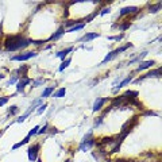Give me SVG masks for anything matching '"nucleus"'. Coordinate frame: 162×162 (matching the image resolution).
Wrapping results in <instances>:
<instances>
[{
	"label": "nucleus",
	"instance_id": "nucleus-28",
	"mask_svg": "<svg viewBox=\"0 0 162 162\" xmlns=\"http://www.w3.org/2000/svg\"><path fill=\"white\" fill-rule=\"evenodd\" d=\"M8 99H10V97H8V96H4V97H0V107H2V106H4V104L7 103V101H8Z\"/></svg>",
	"mask_w": 162,
	"mask_h": 162
},
{
	"label": "nucleus",
	"instance_id": "nucleus-4",
	"mask_svg": "<svg viewBox=\"0 0 162 162\" xmlns=\"http://www.w3.org/2000/svg\"><path fill=\"white\" fill-rule=\"evenodd\" d=\"M37 57V52H27V53H23V54H18V56H14L12 57V61H27L30 58H34Z\"/></svg>",
	"mask_w": 162,
	"mask_h": 162
},
{
	"label": "nucleus",
	"instance_id": "nucleus-34",
	"mask_svg": "<svg viewBox=\"0 0 162 162\" xmlns=\"http://www.w3.org/2000/svg\"><path fill=\"white\" fill-rule=\"evenodd\" d=\"M143 115H158V114L154 112V111H145Z\"/></svg>",
	"mask_w": 162,
	"mask_h": 162
},
{
	"label": "nucleus",
	"instance_id": "nucleus-12",
	"mask_svg": "<svg viewBox=\"0 0 162 162\" xmlns=\"http://www.w3.org/2000/svg\"><path fill=\"white\" fill-rule=\"evenodd\" d=\"M118 54H119V52H118V49H116V50H114V52H110V53H108V54H107V57H106V58H104V60H103V62H101V65H104V64H107V62H108V61H111V60H114V58H115V57H116V56H118Z\"/></svg>",
	"mask_w": 162,
	"mask_h": 162
},
{
	"label": "nucleus",
	"instance_id": "nucleus-19",
	"mask_svg": "<svg viewBox=\"0 0 162 162\" xmlns=\"http://www.w3.org/2000/svg\"><path fill=\"white\" fill-rule=\"evenodd\" d=\"M131 26V22H126V23H119V25H114V27H118V29H120V30H127L128 27Z\"/></svg>",
	"mask_w": 162,
	"mask_h": 162
},
{
	"label": "nucleus",
	"instance_id": "nucleus-21",
	"mask_svg": "<svg viewBox=\"0 0 162 162\" xmlns=\"http://www.w3.org/2000/svg\"><path fill=\"white\" fill-rule=\"evenodd\" d=\"M66 93V89L65 88H61V89H58L56 93H54V97H64Z\"/></svg>",
	"mask_w": 162,
	"mask_h": 162
},
{
	"label": "nucleus",
	"instance_id": "nucleus-38",
	"mask_svg": "<svg viewBox=\"0 0 162 162\" xmlns=\"http://www.w3.org/2000/svg\"><path fill=\"white\" fill-rule=\"evenodd\" d=\"M38 162H42V161H40V160H38Z\"/></svg>",
	"mask_w": 162,
	"mask_h": 162
},
{
	"label": "nucleus",
	"instance_id": "nucleus-15",
	"mask_svg": "<svg viewBox=\"0 0 162 162\" xmlns=\"http://www.w3.org/2000/svg\"><path fill=\"white\" fill-rule=\"evenodd\" d=\"M27 70H29V66H20L18 70H16V74H22V77H26L27 76Z\"/></svg>",
	"mask_w": 162,
	"mask_h": 162
},
{
	"label": "nucleus",
	"instance_id": "nucleus-11",
	"mask_svg": "<svg viewBox=\"0 0 162 162\" xmlns=\"http://www.w3.org/2000/svg\"><path fill=\"white\" fill-rule=\"evenodd\" d=\"M131 81H133V76H128V77H126V79H124V80L119 84V87H118V88H115V89H114V93H118V92H119V89H120V88H123L124 85L130 84Z\"/></svg>",
	"mask_w": 162,
	"mask_h": 162
},
{
	"label": "nucleus",
	"instance_id": "nucleus-1",
	"mask_svg": "<svg viewBox=\"0 0 162 162\" xmlns=\"http://www.w3.org/2000/svg\"><path fill=\"white\" fill-rule=\"evenodd\" d=\"M29 45H31V39H27L22 34L18 35H8L4 40V49L7 52H15V50L26 49Z\"/></svg>",
	"mask_w": 162,
	"mask_h": 162
},
{
	"label": "nucleus",
	"instance_id": "nucleus-33",
	"mask_svg": "<svg viewBox=\"0 0 162 162\" xmlns=\"http://www.w3.org/2000/svg\"><path fill=\"white\" fill-rule=\"evenodd\" d=\"M16 81H18V77H16V76H14V77H12V79H11V80H10V81H8V85H11V84H15V83H16Z\"/></svg>",
	"mask_w": 162,
	"mask_h": 162
},
{
	"label": "nucleus",
	"instance_id": "nucleus-14",
	"mask_svg": "<svg viewBox=\"0 0 162 162\" xmlns=\"http://www.w3.org/2000/svg\"><path fill=\"white\" fill-rule=\"evenodd\" d=\"M72 50H73V47H68V49H65V50H61V52L57 53V57L61 58V60H65V57L68 56V53H70Z\"/></svg>",
	"mask_w": 162,
	"mask_h": 162
},
{
	"label": "nucleus",
	"instance_id": "nucleus-37",
	"mask_svg": "<svg viewBox=\"0 0 162 162\" xmlns=\"http://www.w3.org/2000/svg\"><path fill=\"white\" fill-rule=\"evenodd\" d=\"M127 162H138V161H127Z\"/></svg>",
	"mask_w": 162,
	"mask_h": 162
},
{
	"label": "nucleus",
	"instance_id": "nucleus-31",
	"mask_svg": "<svg viewBox=\"0 0 162 162\" xmlns=\"http://www.w3.org/2000/svg\"><path fill=\"white\" fill-rule=\"evenodd\" d=\"M47 127H49V126H47V124H45V126H43V127H42V128H40V130L38 131V134H45L46 131H47Z\"/></svg>",
	"mask_w": 162,
	"mask_h": 162
},
{
	"label": "nucleus",
	"instance_id": "nucleus-29",
	"mask_svg": "<svg viewBox=\"0 0 162 162\" xmlns=\"http://www.w3.org/2000/svg\"><path fill=\"white\" fill-rule=\"evenodd\" d=\"M46 107H47V104H43V106H39V108H38V111H37V114H42L43 111L46 110Z\"/></svg>",
	"mask_w": 162,
	"mask_h": 162
},
{
	"label": "nucleus",
	"instance_id": "nucleus-17",
	"mask_svg": "<svg viewBox=\"0 0 162 162\" xmlns=\"http://www.w3.org/2000/svg\"><path fill=\"white\" fill-rule=\"evenodd\" d=\"M30 141V137H26L25 138V139H23V141H20L19 142V143H16V145H14V146H12V150H16V148H19V147H22L23 146V145H26L27 143V142H29Z\"/></svg>",
	"mask_w": 162,
	"mask_h": 162
},
{
	"label": "nucleus",
	"instance_id": "nucleus-2",
	"mask_svg": "<svg viewBox=\"0 0 162 162\" xmlns=\"http://www.w3.org/2000/svg\"><path fill=\"white\" fill-rule=\"evenodd\" d=\"M93 145H94V139L92 138V133H89L88 135L84 137V139H83V142H81V145H80V150L87 151V150H89Z\"/></svg>",
	"mask_w": 162,
	"mask_h": 162
},
{
	"label": "nucleus",
	"instance_id": "nucleus-22",
	"mask_svg": "<svg viewBox=\"0 0 162 162\" xmlns=\"http://www.w3.org/2000/svg\"><path fill=\"white\" fill-rule=\"evenodd\" d=\"M69 64H70V58H68V60H64L62 61V64H61V66H60V72H62L64 69H65V68H68L69 66Z\"/></svg>",
	"mask_w": 162,
	"mask_h": 162
},
{
	"label": "nucleus",
	"instance_id": "nucleus-25",
	"mask_svg": "<svg viewBox=\"0 0 162 162\" xmlns=\"http://www.w3.org/2000/svg\"><path fill=\"white\" fill-rule=\"evenodd\" d=\"M8 112L11 114V115H16V114L19 112V108L16 107V106H12V107H11V108H10V110H8Z\"/></svg>",
	"mask_w": 162,
	"mask_h": 162
},
{
	"label": "nucleus",
	"instance_id": "nucleus-3",
	"mask_svg": "<svg viewBox=\"0 0 162 162\" xmlns=\"http://www.w3.org/2000/svg\"><path fill=\"white\" fill-rule=\"evenodd\" d=\"M39 148H40V145L39 143H34V145H31V146L29 147V150H27V155H29V160L31 161V162L38 160V151H39Z\"/></svg>",
	"mask_w": 162,
	"mask_h": 162
},
{
	"label": "nucleus",
	"instance_id": "nucleus-6",
	"mask_svg": "<svg viewBox=\"0 0 162 162\" xmlns=\"http://www.w3.org/2000/svg\"><path fill=\"white\" fill-rule=\"evenodd\" d=\"M150 77H161V69H160V68H158V69H155V70H151V72H148L147 74H145V76L139 77L138 80H135V83H141L142 80L150 79Z\"/></svg>",
	"mask_w": 162,
	"mask_h": 162
},
{
	"label": "nucleus",
	"instance_id": "nucleus-36",
	"mask_svg": "<svg viewBox=\"0 0 162 162\" xmlns=\"http://www.w3.org/2000/svg\"><path fill=\"white\" fill-rule=\"evenodd\" d=\"M4 79V76H3V74H0V80H3Z\"/></svg>",
	"mask_w": 162,
	"mask_h": 162
},
{
	"label": "nucleus",
	"instance_id": "nucleus-30",
	"mask_svg": "<svg viewBox=\"0 0 162 162\" xmlns=\"http://www.w3.org/2000/svg\"><path fill=\"white\" fill-rule=\"evenodd\" d=\"M96 15H97V11H96V12H93V14H91V15L88 16V18H85V22H91V20H92Z\"/></svg>",
	"mask_w": 162,
	"mask_h": 162
},
{
	"label": "nucleus",
	"instance_id": "nucleus-18",
	"mask_svg": "<svg viewBox=\"0 0 162 162\" xmlns=\"http://www.w3.org/2000/svg\"><path fill=\"white\" fill-rule=\"evenodd\" d=\"M84 23H80V25H76L73 27H70V29H68V33H74V31H79V30H83L84 29Z\"/></svg>",
	"mask_w": 162,
	"mask_h": 162
},
{
	"label": "nucleus",
	"instance_id": "nucleus-32",
	"mask_svg": "<svg viewBox=\"0 0 162 162\" xmlns=\"http://www.w3.org/2000/svg\"><path fill=\"white\" fill-rule=\"evenodd\" d=\"M103 123V116H100V118H97V120L94 122V126H100V124Z\"/></svg>",
	"mask_w": 162,
	"mask_h": 162
},
{
	"label": "nucleus",
	"instance_id": "nucleus-5",
	"mask_svg": "<svg viewBox=\"0 0 162 162\" xmlns=\"http://www.w3.org/2000/svg\"><path fill=\"white\" fill-rule=\"evenodd\" d=\"M31 83V80L29 79V77H22V79H20L18 83H16V91H18V92L20 93V92H23V89H25V87L26 85H29V84Z\"/></svg>",
	"mask_w": 162,
	"mask_h": 162
},
{
	"label": "nucleus",
	"instance_id": "nucleus-20",
	"mask_svg": "<svg viewBox=\"0 0 162 162\" xmlns=\"http://www.w3.org/2000/svg\"><path fill=\"white\" fill-rule=\"evenodd\" d=\"M53 92H54V87H49V88H46V89L43 91V93H42V97H43V99H45V97H49Z\"/></svg>",
	"mask_w": 162,
	"mask_h": 162
},
{
	"label": "nucleus",
	"instance_id": "nucleus-13",
	"mask_svg": "<svg viewBox=\"0 0 162 162\" xmlns=\"http://www.w3.org/2000/svg\"><path fill=\"white\" fill-rule=\"evenodd\" d=\"M64 34H65V29H64V27H60V29L57 30V31L54 33L52 37H50L49 40H56V39H58L61 35H64Z\"/></svg>",
	"mask_w": 162,
	"mask_h": 162
},
{
	"label": "nucleus",
	"instance_id": "nucleus-7",
	"mask_svg": "<svg viewBox=\"0 0 162 162\" xmlns=\"http://www.w3.org/2000/svg\"><path fill=\"white\" fill-rule=\"evenodd\" d=\"M138 11H139V8L138 7H124V8L120 10V16H126V15H130V14H137Z\"/></svg>",
	"mask_w": 162,
	"mask_h": 162
},
{
	"label": "nucleus",
	"instance_id": "nucleus-23",
	"mask_svg": "<svg viewBox=\"0 0 162 162\" xmlns=\"http://www.w3.org/2000/svg\"><path fill=\"white\" fill-rule=\"evenodd\" d=\"M31 83H33V87L35 88V87H39L40 84H43V83H45V80H43V79H37V80L31 81Z\"/></svg>",
	"mask_w": 162,
	"mask_h": 162
},
{
	"label": "nucleus",
	"instance_id": "nucleus-35",
	"mask_svg": "<svg viewBox=\"0 0 162 162\" xmlns=\"http://www.w3.org/2000/svg\"><path fill=\"white\" fill-rule=\"evenodd\" d=\"M110 12V7H108V8H103L101 10V15H106V14H108Z\"/></svg>",
	"mask_w": 162,
	"mask_h": 162
},
{
	"label": "nucleus",
	"instance_id": "nucleus-26",
	"mask_svg": "<svg viewBox=\"0 0 162 162\" xmlns=\"http://www.w3.org/2000/svg\"><path fill=\"white\" fill-rule=\"evenodd\" d=\"M123 37H124V34H120V35L110 37V38H108V39H111V40H120V39H123Z\"/></svg>",
	"mask_w": 162,
	"mask_h": 162
},
{
	"label": "nucleus",
	"instance_id": "nucleus-8",
	"mask_svg": "<svg viewBox=\"0 0 162 162\" xmlns=\"http://www.w3.org/2000/svg\"><path fill=\"white\" fill-rule=\"evenodd\" d=\"M108 101L107 97H97V100L94 101V104H93V111L94 112H97V111H100L101 110V107L104 106Z\"/></svg>",
	"mask_w": 162,
	"mask_h": 162
},
{
	"label": "nucleus",
	"instance_id": "nucleus-16",
	"mask_svg": "<svg viewBox=\"0 0 162 162\" xmlns=\"http://www.w3.org/2000/svg\"><path fill=\"white\" fill-rule=\"evenodd\" d=\"M161 7H162L161 3H157V4H154V6H150V7H148V12H153V14L158 12L161 10Z\"/></svg>",
	"mask_w": 162,
	"mask_h": 162
},
{
	"label": "nucleus",
	"instance_id": "nucleus-9",
	"mask_svg": "<svg viewBox=\"0 0 162 162\" xmlns=\"http://www.w3.org/2000/svg\"><path fill=\"white\" fill-rule=\"evenodd\" d=\"M154 64H155V61H141V64H139V66H138L137 72H141V70L147 69V68L153 66Z\"/></svg>",
	"mask_w": 162,
	"mask_h": 162
},
{
	"label": "nucleus",
	"instance_id": "nucleus-10",
	"mask_svg": "<svg viewBox=\"0 0 162 162\" xmlns=\"http://www.w3.org/2000/svg\"><path fill=\"white\" fill-rule=\"evenodd\" d=\"M99 37H100L99 33H89V34H85L80 40H83V42H89V40H92L94 38H99Z\"/></svg>",
	"mask_w": 162,
	"mask_h": 162
},
{
	"label": "nucleus",
	"instance_id": "nucleus-24",
	"mask_svg": "<svg viewBox=\"0 0 162 162\" xmlns=\"http://www.w3.org/2000/svg\"><path fill=\"white\" fill-rule=\"evenodd\" d=\"M38 131H39V126H35V127H34L33 130H31V131H30V133H29V135H27V137H30V138H31L33 135L38 134Z\"/></svg>",
	"mask_w": 162,
	"mask_h": 162
},
{
	"label": "nucleus",
	"instance_id": "nucleus-27",
	"mask_svg": "<svg viewBox=\"0 0 162 162\" xmlns=\"http://www.w3.org/2000/svg\"><path fill=\"white\" fill-rule=\"evenodd\" d=\"M128 47H133V43H127L126 46H123V47H119V49H118V52H119V53H122V52H124V50H127Z\"/></svg>",
	"mask_w": 162,
	"mask_h": 162
}]
</instances>
